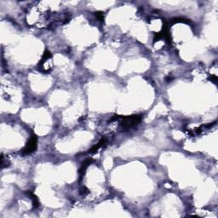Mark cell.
I'll list each match as a JSON object with an SVG mask.
<instances>
[{
  "label": "cell",
  "mask_w": 218,
  "mask_h": 218,
  "mask_svg": "<svg viewBox=\"0 0 218 218\" xmlns=\"http://www.w3.org/2000/svg\"><path fill=\"white\" fill-rule=\"evenodd\" d=\"M115 118L119 119L120 120V125L121 127L124 129H128L133 127L135 125L138 124L139 122L141 120V115H132V116H126V117H123V116H114Z\"/></svg>",
  "instance_id": "cell-1"
},
{
  "label": "cell",
  "mask_w": 218,
  "mask_h": 218,
  "mask_svg": "<svg viewBox=\"0 0 218 218\" xmlns=\"http://www.w3.org/2000/svg\"><path fill=\"white\" fill-rule=\"evenodd\" d=\"M51 58H52V55L51 54V52L47 51H45L40 62V67L44 72H49L50 70H51Z\"/></svg>",
  "instance_id": "cell-2"
},
{
  "label": "cell",
  "mask_w": 218,
  "mask_h": 218,
  "mask_svg": "<svg viewBox=\"0 0 218 218\" xmlns=\"http://www.w3.org/2000/svg\"><path fill=\"white\" fill-rule=\"evenodd\" d=\"M37 141H38L37 136L35 135H33L31 136V138L28 141V143H27V145L25 147V148L23 149V153H25V154H30L33 152L35 151L36 148H37Z\"/></svg>",
  "instance_id": "cell-3"
},
{
  "label": "cell",
  "mask_w": 218,
  "mask_h": 218,
  "mask_svg": "<svg viewBox=\"0 0 218 218\" xmlns=\"http://www.w3.org/2000/svg\"><path fill=\"white\" fill-rule=\"evenodd\" d=\"M91 161H92V159H91V158H88V159H86V160H85V161L82 164V166H81L80 170H79L80 178H83L82 176H83L84 175L85 171H86V169H87V167L90 165V164L91 163Z\"/></svg>",
  "instance_id": "cell-4"
},
{
  "label": "cell",
  "mask_w": 218,
  "mask_h": 218,
  "mask_svg": "<svg viewBox=\"0 0 218 218\" xmlns=\"http://www.w3.org/2000/svg\"><path fill=\"white\" fill-rule=\"evenodd\" d=\"M27 193H28V195H29V197L32 199V200H33V205L34 208H38V207H39V199H38V198H37V196L35 195L32 191H28Z\"/></svg>",
  "instance_id": "cell-5"
},
{
  "label": "cell",
  "mask_w": 218,
  "mask_h": 218,
  "mask_svg": "<svg viewBox=\"0 0 218 218\" xmlns=\"http://www.w3.org/2000/svg\"><path fill=\"white\" fill-rule=\"evenodd\" d=\"M104 144H105V140H104V139H102V140L100 141H99V142H98L96 145L94 146V147H93L90 149V151H89V153H96V152L98 151V149H99V148H101V147L104 145Z\"/></svg>",
  "instance_id": "cell-6"
},
{
  "label": "cell",
  "mask_w": 218,
  "mask_h": 218,
  "mask_svg": "<svg viewBox=\"0 0 218 218\" xmlns=\"http://www.w3.org/2000/svg\"><path fill=\"white\" fill-rule=\"evenodd\" d=\"M95 16H96V17L99 19V21L103 22V20H104V15H103L102 12H97V13L95 14Z\"/></svg>",
  "instance_id": "cell-7"
}]
</instances>
